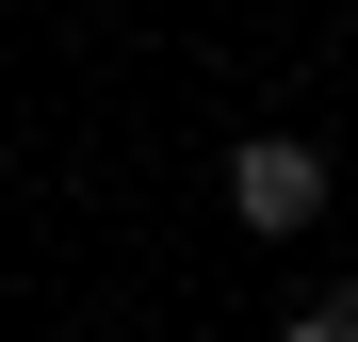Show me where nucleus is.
<instances>
[{
	"mask_svg": "<svg viewBox=\"0 0 358 342\" xmlns=\"http://www.w3.org/2000/svg\"><path fill=\"white\" fill-rule=\"evenodd\" d=\"M228 212H245L261 245H293V228L326 212V147H293V131H245V147H228Z\"/></svg>",
	"mask_w": 358,
	"mask_h": 342,
	"instance_id": "f257e3e1",
	"label": "nucleus"
},
{
	"mask_svg": "<svg viewBox=\"0 0 358 342\" xmlns=\"http://www.w3.org/2000/svg\"><path fill=\"white\" fill-rule=\"evenodd\" d=\"M277 342H358V294H310V310H293Z\"/></svg>",
	"mask_w": 358,
	"mask_h": 342,
	"instance_id": "f03ea898",
	"label": "nucleus"
}]
</instances>
